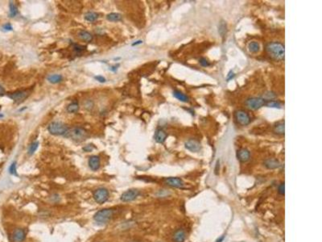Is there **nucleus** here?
I'll list each match as a JSON object with an SVG mask.
<instances>
[{
	"label": "nucleus",
	"mask_w": 322,
	"mask_h": 242,
	"mask_svg": "<svg viewBox=\"0 0 322 242\" xmlns=\"http://www.w3.org/2000/svg\"><path fill=\"white\" fill-rule=\"evenodd\" d=\"M266 51L270 58L275 61H283L285 58L284 46L279 42H271L266 45Z\"/></svg>",
	"instance_id": "f257e3e1"
},
{
	"label": "nucleus",
	"mask_w": 322,
	"mask_h": 242,
	"mask_svg": "<svg viewBox=\"0 0 322 242\" xmlns=\"http://www.w3.org/2000/svg\"><path fill=\"white\" fill-rule=\"evenodd\" d=\"M48 131L49 132L50 134L54 136H64L69 132V128L65 123L59 122V121H54L49 123L48 126Z\"/></svg>",
	"instance_id": "f03ea898"
},
{
	"label": "nucleus",
	"mask_w": 322,
	"mask_h": 242,
	"mask_svg": "<svg viewBox=\"0 0 322 242\" xmlns=\"http://www.w3.org/2000/svg\"><path fill=\"white\" fill-rule=\"evenodd\" d=\"M114 215V211L111 208H105L102 209L98 211V212L93 216V220L98 223H101V224H107L110 222V220L113 217Z\"/></svg>",
	"instance_id": "7ed1b4c3"
},
{
	"label": "nucleus",
	"mask_w": 322,
	"mask_h": 242,
	"mask_svg": "<svg viewBox=\"0 0 322 242\" xmlns=\"http://www.w3.org/2000/svg\"><path fill=\"white\" fill-rule=\"evenodd\" d=\"M266 100L262 97H253L247 99L245 102V105L247 108L251 110H258L266 105Z\"/></svg>",
	"instance_id": "20e7f679"
},
{
	"label": "nucleus",
	"mask_w": 322,
	"mask_h": 242,
	"mask_svg": "<svg viewBox=\"0 0 322 242\" xmlns=\"http://www.w3.org/2000/svg\"><path fill=\"white\" fill-rule=\"evenodd\" d=\"M69 137L73 140L78 142L84 141L88 137V133L82 128H73L70 133H69Z\"/></svg>",
	"instance_id": "39448f33"
},
{
	"label": "nucleus",
	"mask_w": 322,
	"mask_h": 242,
	"mask_svg": "<svg viewBox=\"0 0 322 242\" xmlns=\"http://www.w3.org/2000/svg\"><path fill=\"white\" fill-rule=\"evenodd\" d=\"M109 196H110L109 191L104 187L97 189L93 193V198L99 204H102L105 202H107V199L109 198Z\"/></svg>",
	"instance_id": "423d86ee"
},
{
	"label": "nucleus",
	"mask_w": 322,
	"mask_h": 242,
	"mask_svg": "<svg viewBox=\"0 0 322 242\" xmlns=\"http://www.w3.org/2000/svg\"><path fill=\"white\" fill-rule=\"evenodd\" d=\"M235 118L238 123L242 126H247L251 123V117L249 114L243 110H238L236 111Z\"/></svg>",
	"instance_id": "0eeeda50"
},
{
	"label": "nucleus",
	"mask_w": 322,
	"mask_h": 242,
	"mask_svg": "<svg viewBox=\"0 0 322 242\" xmlns=\"http://www.w3.org/2000/svg\"><path fill=\"white\" fill-rule=\"evenodd\" d=\"M139 195V191L136 189H130V190H127V191H125L122 194L120 197V199L123 202H131V201L134 200Z\"/></svg>",
	"instance_id": "6e6552de"
},
{
	"label": "nucleus",
	"mask_w": 322,
	"mask_h": 242,
	"mask_svg": "<svg viewBox=\"0 0 322 242\" xmlns=\"http://www.w3.org/2000/svg\"><path fill=\"white\" fill-rule=\"evenodd\" d=\"M28 95L29 94L25 91H18L13 92V93L8 95V97L11 99L16 103H21L28 97Z\"/></svg>",
	"instance_id": "1a4fd4ad"
},
{
	"label": "nucleus",
	"mask_w": 322,
	"mask_h": 242,
	"mask_svg": "<svg viewBox=\"0 0 322 242\" xmlns=\"http://www.w3.org/2000/svg\"><path fill=\"white\" fill-rule=\"evenodd\" d=\"M184 147L186 149H188L190 152L193 153H198L202 149V145L199 141L193 139H190L184 143Z\"/></svg>",
	"instance_id": "9d476101"
},
{
	"label": "nucleus",
	"mask_w": 322,
	"mask_h": 242,
	"mask_svg": "<svg viewBox=\"0 0 322 242\" xmlns=\"http://www.w3.org/2000/svg\"><path fill=\"white\" fill-rule=\"evenodd\" d=\"M164 182L168 186H170L172 187H176V188H182L184 186V183L181 179L180 178H176V177H170V178H167L164 179Z\"/></svg>",
	"instance_id": "9b49d317"
},
{
	"label": "nucleus",
	"mask_w": 322,
	"mask_h": 242,
	"mask_svg": "<svg viewBox=\"0 0 322 242\" xmlns=\"http://www.w3.org/2000/svg\"><path fill=\"white\" fill-rule=\"evenodd\" d=\"M25 232L21 228H16L12 232L11 240L12 242H23L25 240Z\"/></svg>",
	"instance_id": "f8f14e48"
},
{
	"label": "nucleus",
	"mask_w": 322,
	"mask_h": 242,
	"mask_svg": "<svg viewBox=\"0 0 322 242\" xmlns=\"http://www.w3.org/2000/svg\"><path fill=\"white\" fill-rule=\"evenodd\" d=\"M237 157L239 161L242 162H246V161H249L250 157H251V153L250 151L247 149H241L238 151Z\"/></svg>",
	"instance_id": "ddd939ff"
},
{
	"label": "nucleus",
	"mask_w": 322,
	"mask_h": 242,
	"mask_svg": "<svg viewBox=\"0 0 322 242\" xmlns=\"http://www.w3.org/2000/svg\"><path fill=\"white\" fill-rule=\"evenodd\" d=\"M167 137H168V135H167L166 132L164 131V130H163L162 128H159L157 129L156 131V133H155L154 139L157 143L162 144L165 141Z\"/></svg>",
	"instance_id": "4468645a"
},
{
	"label": "nucleus",
	"mask_w": 322,
	"mask_h": 242,
	"mask_svg": "<svg viewBox=\"0 0 322 242\" xmlns=\"http://www.w3.org/2000/svg\"><path fill=\"white\" fill-rule=\"evenodd\" d=\"M89 166L93 171L98 170L100 168V158L98 156H92L89 157Z\"/></svg>",
	"instance_id": "2eb2a0df"
},
{
	"label": "nucleus",
	"mask_w": 322,
	"mask_h": 242,
	"mask_svg": "<svg viewBox=\"0 0 322 242\" xmlns=\"http://www.w3.org/2000/svg\"><path fill=\"white\" fill-rule=\"evenodd\" d=\"M264 165L267 167V169H276L280 166V163L279 161L275 158H268L264 161Z\"/></svg>",
	"instance_id": "dca6fc26"
},
{
	"label": "nucleus",
	"mask_w": 322,
	"mask_h": 242,
	"mask_svg": "<svg viewBox=\"0 0 322 242\" xmlns=\"http://www.w3.org/2000/svg\"><path fill=\"white\" fill-rule=\"evenodd\" d=\"M186 238V233L183 229H179L173 235L174 242H184Z\"/></svg>",
	"instance_id": "f3484780"
},
{
	"label": "nucleus",
	"mask_w": 322,
	"mask_h": 242,
	"mask_svg": "<svg viewBox=\"0 0 322 242\" xmlns=\"http://www.w3.org/2000/svg\"><path fill=\"white\" fill-rule=\"evenodd\" d=\"M78 36H79L80 39H81L85 42H87V43H89L93 40V36L89 32L85 31V30H81L78 32Z\"/></svg>",
	"instance_id": "a211bd4d"
},
{
	"label": "nucleus",
	"mask_w": 322,
	"mask_h": 242,
	"mask_svg": "<svg viewBox=\"0 0 322 242\" xmlns=\"http://www.w3.org/2000/svg\"><path fill=\"white\" fill-rule=\"evenodd\" d=\"M274 132L279 135H284V121H279L274 126Z\"/></svg>",
	"instance_id": "6ab92c4d"
},
{
	"label": "nucleus",
	"mask_w": 322,
	"mask_h": 242,
	"mask_svg": "<svg viewBox=\"0 0 322 242\" xmlns=\"http://www.w3.org/2000/svg\"><path fill=\"white\" fill-rule=\"evenodd\" d=\"M173 96L176 99H177L178 100H180V102H183V103H188V101H189V99H188V96L185 95L182 92L179 91H174Z\"/></svg>",
	"instance_id": "aec40b11"
},
{
	"label": "nucleus",
	"mask_w": 322,
	"mask_h": 242,
	"mask_svg": "<svg viewBox=\"0 0 322 242\" xmlns=\"http://www.w3.org/2000/svg\"><path fill=\"white\" fill-rule=\"evenodd\" d=\"M107 20L111 21V22H118V21L122 20V16L119 13L112 12V13H110V14L107 15Z\"/></svg>",
	"instance_id": "412c9836"
},
{
	"label": "nucleus",
	"mask_w": 322,
	"mask_h": 242,
	"mask_svg": "<svg viewBox=\"0 0 322 242\" xmlns=\"http://www.w3.org/2000/svg\"><path fill=\"white\" fill-rule=\"evenodd\" d=\"M47 79L48 81H49V82H51V83L56 84L61 82V81H62V79H63V77H62V75H61V74H52V75H49Z\"/></svg>",
	"instance_id": "4be33fe9"
},
{
	"label": "nucleus",
	"mask_w": 322,
	"mask_h": 242,
	"mask_svg": "<svg viewBox=\"0 0 322 242\" xmlns=\"http://www.w3.org/2000/svg\"><path fill=\"white\" fill-rule=\"evenodd\" d=\"M98 18V14L96 12H89L85 15V20L89 22H94Z\"/></svg>",
	"instance_id": "5701e85b"
},
{
	"label": "nucleus",
	"mask_w": 322,
	"mask_h": 242,
	"mask_svg": "<svg viewBox=\"0 0 322 242\" xmlns=\"http://www.w3.org/2000/svg\"><path fill=\"white\" fill-rule=\"evenodd\" d=\"M248 49H249L251 53L256 54L260 50V45L257 41H252L248 44Z\"/></svg>",
	"instance_id": "b1692460"
},
{
	"label": "nucleus",
	"mask_w": 322,
	"mask_h": 242,
	"mask_svg": "<svg viewBox=\"0 0 322 242\" xmlns=\"http://www.w3.org/2000/svg\"><path fill=\"white\" fill-rule=\"evenodd\" d=\"M79 110V104L77 102H73L67 107V111L69 113H75Z\"/></svg>",
	"instance_id": "393cba45"
},
{
	"label": "nucleus",
	"mask_w": 322,
	"mask_h": 242,
	"mask_svg": "<svg viewBox=\"0 0 322 242\" xmlns=\"http://www.w3.org/2000/svg\"><path fill=\"white\" fill-rule=\"evenodd\" d=\"M267 107H271V108H279L280 109L282 107V104L279 101H275V100H271V101L266 102V105Z\"/></svg>",
	"instance_id": "a878e982"
},
{
	"label": "nucleus",
	"mask_w": 322,
	"mask_h": 242,
	"mask_svg": "<svg viewBox=\"0 0 322 242\" xmlns=\"http://www.w3.org/2000/svg\"><path fill=\"white\" fill-rule=\"evenodd\" d=\"M9 9H10V17H15V16H16V15L18 14L17 7L15 5V3L13 2H10V4H9Z\"/></svg>",
	"instance_id": "bb28decb"
},
{
	"label": "nucleus",
	"mask_w": 322,
	"mask_h": 242,
	"mask_svg": "<svg viewBox=\"0 0 322 242\" xmlns=\"http://www.w3.org/2000/svg\"><path fill=\"white\" fill-rule=\"evenodd\" d=\"M262 98H263V99H265L266 101H271L273 99H275V98H276V95L272 91H267L263 95V96Z\"/></svg>",
	"instance_id": "cd10ccee"
},
{
	"label": "nucleus",
	"mask_w": 322,
	"mask_h": 242,
	"mask_svg": "<svg viewBox=\"0 0 322 242\" xmlns=\"http://www.w3.org/2000/svg\"><path fill=\"white\" fill-rule=\"evenodd\" d=\"M38 146H39V142L38 141H34L33 143H32L30 145L29 149H28V154L32 155L36 151V149H38Z\"/></svg>",
	"instance_id": "c85d7f7f"
},
{
	"label": "nucleus",
	"mask_w": 322,
	"mask_h": 242,
	"mask_svg": "<svg viewBox=\"0 0 322 242\" xmlns=\"http://www.w3.org/2000/svg\"><path fill=\"white\" fill-rule=\"evenodd\" d=\"M218 32L221 34V36H225V34L226 33V24H225L224 21H221V22L220 23Z\"/></svg>",
	"instance_id": "c756f323"
},
{
	"label": "nucleus",
	"mask_w": 322,
	"mask_h": 242,
	"mask_svg": "<svg viewBox=\"0 0 322 242\" xmlns=\"http://www.w3.org/2000/svg\"><path fill=\"white\" fill-rule=\"evenodd\" d=\"M9 173H10L11 175H17V171H16V161H14V162L12 163L11 165H10V167H9Z\"/></svg>",
	"instance_id": "7c9ffc66"
},
{
	"label": "nucleus",
	"mask_w": 322,
	"mask_h": 242,
	"mask_svg": "<svg viewBox=\"0 0 322 242\" xmlns=\"http://www.w3.org/2000/svg\"><path fill=\"white\" fill-rule=\"evenodd\" d=\"M199 62H200V64H201V66H203V67H208V66H210V62H209V61H208V60L205 58H200Z\"/></svg>",
	"instance_id": "2f4dec72"
},
{
	"label": "nucleus",
	"mask_w": 322,
	"mask_h": 242,
	"mask_svg": "<svg viewBox=\"0 0 322 242\" xmlns=\"http://www.w3.org/2000/svg\"><path fill=\"white\" fill-rule=\"evenodd\" d=\"M279 193L280 194H282V195H283L284 194V183H281L280 185L279 186Z\"/></svg>",
	"instance_id": "473e14b6"
},
{
	"label": "nucleus",
	"mask_w": 322,
	"mask_h": 242,
	"mask_svg": "<svg viewBox=\"0 0 322 242\" xmlns=\"http://www.w3.org/2000/svg\"><path fill=\"white\" fill-rule=\"evenodd\" d=\"M94 78L96 80H97V81H100V82H102V83H103V82H105V81H106V78H105V77H103V76H101V75L95 76Z\"/></svg>",
	"instance_id": "72a5a7b5"
},
{
	"label": "nucleus",
	"mask_w": 322,
	"mask_h": 242,
	"mask_svg": "<svg viewBox=\"0 0 322 242\" xmlns=\"http://www.w3.org/2000/svg\"><path fill=\"white\" fill-rule=\"evenodd\" d=\"M3 28L5 30H7V31H11V30L13 29L11 24H9V23H7V24H5V25L3 26Z\"/></svg>",
	"instance_id": "f704fd0d"
},
{
	"label": "nucleus",
	"mask_w": 322,
	"mask_h": 242,
	"mask_svg": "<svg viewBox=\"0 0 322 242\" xmlns=\"http://www.w3.org/2000/svg\"><path fill=\"white\" fill-rule=\"evenodd\" d=\"M234 77V72L232 71V70H230L227 75V81H229L230 79H232Z\"/></svg>",
	"instance_id": "c9c22d12"
},
{
	"label": "nucleus",
	"mask_w": 322,
	"mask_h": 242,
	"mask_svg": "<svg viewBox=\"0 0 322 242\" xmlns=\"http://www.w3.org/2000/svg\"><path fill=\"white\" fill-rule=\"evenodd\" d=\"M85 47H83V46H78V45H75V49L77 50V51H82V50L85 49Z\"/></svg>",
	"instance_id": "e433bc0d"
},
{
	"label": "nucleus",
	"mask_w": 322,
	"mask_h": 242,
	"mask_svg": "<svg viewBox=\"0 0 322 242\" xmlns=\"http://www.w3.org/2000/svg\"><path fill=\"white\" fill-rule=\"evenodd\" d=\"M4 94H5V90H4V88L2 87V86L0 85V96L4 95Z\"/></svg>",
	"instance_id": "4c0bfd02"
},
{
	"label": "nucleus",
	"mask_w": 322,
	"mask_h": 242,
	"mask_svg": "<svg viewBox=\"0 0 322 242\" xmlns=\"http://www.w3.org/2000/svg\"><path fill=\"white\" fill-rule=\"evenodd\" d=\"M142 43H143L142 40H137V41H135L134 43H133L132 46H135V45H137V44H142Z\"/></svg>",
	"instance_id": "58836bf2"
},
{
	"label": "nucleus",
	"mask_w": 322,
	"mask_h": 242,
	"mask_svg": "<svg viewBox=\"0 0 322 242\" xmlns=\"http://www.w3.org/2000/svg\"><path fill=\"white\" fill-rule=\"evenodd\" d=\"M89 146H90V145H87L86 147L83 148V149L85 151H91L92 150V148H89Z\"/></svg>",
	"instance_id": "ea45409f"
},
{
	"label": "nucleus",
	"mask_w": 322,
	"mask_h": 242,
	"mask_svg": "<svg viewBox=\"0 0 322 242\" xmlns=\"http://www.w3.org/2000/svg\"><path fill=\"white\" fill-rule=\"evenodd\" d=\"M218 165H219V161H217V164H216V169H215L216 175H217V169H218Z\"/></svg>",
	"instance_id": "a19ab883"
},
{
	"label": "nucleus",
	"mask_w": 322,
	"mask_h": 242,
	"mask_svg": "<svg viewBox=\"0 0 322 242\" xmlns=\"http://www.w3.org/2000/svg\"><path fill=\"white\" fill-rule=\"evenodd\" d=\"M224 240V236H221V238L218 239V240H217V242H221V241H222V240Z\"/></svg>",
	"instance_id": "79ce46f5"
},
{
	"label": "nucleus",
	"mask_w": 322,
	"mask_h": 242,
	"mask_svg": "<svg viewBox=\"0 0 322 242\" xmlns=\"http://www.w3.org/2000/svg\"><path fill=\"white\" fill-rule=\"evenodd\" d=\"M3 117V115L2 114H0V118H2Z\"/></svg>",
	"instance_id": "37998d69"
}]
</instances>
